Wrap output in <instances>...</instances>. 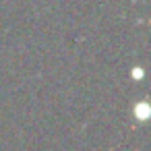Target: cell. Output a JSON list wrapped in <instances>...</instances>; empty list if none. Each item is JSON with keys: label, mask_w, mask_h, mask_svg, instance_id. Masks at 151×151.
I'll return each instance as SVG.
<instances>
[{"label": "cell", "mask_w": 151, "mask_h": 151, "mask_svg": "<svg viewBox=\"0 0 151 151\" xmlns=\"http://www.w3.org/2000/svg\"><path fill=\"white\" fill-rule=\"evenodd\" d=\"M132 114H134V118L137 120H147V116H149V104L147 101H141V104H137L134 106V110H132Z\"/></svg>", "instance_id": "6da1fadb"}, {"label": "cell", "mask_w": 151, "mask_h": 151, "mask_svg": "<svg viewBox=\"0 0 151 151\" xmlns=\"http://www.w3.org/2000/svg\"><path fill=\"white\" fill-rule=\"evenodd\" d=\"M132 77H137V79H141V77H143V70H141V68H137V70H132Z\"/></svg>", "instance_id": "7a4b0ae2"}]
</instances>
